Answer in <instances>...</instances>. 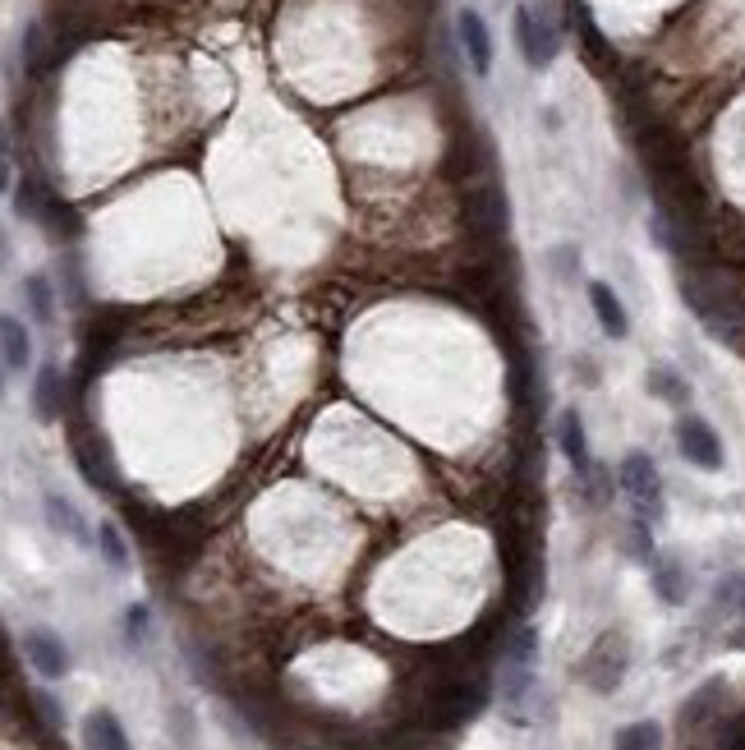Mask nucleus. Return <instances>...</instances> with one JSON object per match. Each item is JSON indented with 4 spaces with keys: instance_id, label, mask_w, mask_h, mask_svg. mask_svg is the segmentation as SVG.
Listing matches in <instances>:
<instances>
[{
    "instance_id": "nucleus-1",
    "label": "nucleus",
    "mask_w": 745,
    "mask_h": 750,
    "mask_svg": "<svg viewBox=\"0 0 745 750\" xmlns=\"http://www.w3.org/2000/svg\"><path fill=\"white\" fill-rule=\"evenodd\" d=\"M616 483L626 488L639 521H658L662 515V475L649 452H626L622 465H616Z\"/></svg>"
},
{
    "instance_id": "nucleus-2",
    "label": "nucleus",
    "mask_w": 745,
    "mask_h": 750,
    "mask_svg": "<svg viewBox=\"0 0 745 750\" xmlns=\"http://www.w3.org/2000/svg\"><path fill=\"white\" fill-rule=\"evenodd\" d=\"M677 452L690 465H700V470H723V437H717V428L700 415L677 420Z\"/></svg>"
},
{
    "instance_id": "nucleus-3",
    "label": "nucleus",
    "mask_w": 745,
    "mask_h": 750,
    "mask_svg": "<svg viewBox=\"0 0 745 750\" xmlns=\"http://www.w3.org/2000/svg\"><path fill=\"white\" fill-rule=\"evenodd\" d=\"M580 672H584V682L594 686L599 695L616 691V686H622V677H626V640L622 635H603L594 650H589Z\"/></svg>"
},
{
    "instance_id": "nucleus-4",
    "label": "nucleus",
    "mask_w": 745,
    "mask_h": 750,
    "mask_svg": "<svg viewBox=\"0 0 745 750\" xmlns=\"http://www.w3.org/2000/svg\"><path fill=\"white\" fill-rule=\"evenodd\" d=\"M23 659H29L46 682H61L65 672H69V650H65V640L51 635V631H42V627L23 635Z\"/></svg>"
},
{
    "instance_id": "nucleus-5",
    "label": "nucleus",
    "mask_w": 745,
    "mask_h": 750,
    "mask_svg": "<svg viewBox=\"0 0 745 750\" xmlns=\"http://www.w3.org/2000/svg\"><path fill=\"white\" fill-rule=\"evenodd\" d=\"M557 447H561V456L576 465V475H580L584 483H594V456H589L584 424H580L576 410H561V420H557Z\"/></svg>"
},
{
    "instance_id": "nucleus-6",
    "label": "nucleus",
    "mask_w": 745,
    "mask_h": 750,
    "mask_svg": "<svg viewBox=\"0 0 745 750\" xmlns=\"http://www.w3.org/2000/svg\"><path fill=\"white\" fill-rule=\"evenodd\" d=\"M460 46H465V61H470L474 74L493 69V37H487V23H483L479 10L460 14Z\"/></svg>"
},
{
    "instance_id": "nucleus-7",
    "label": "nucleus",
    "mask_w": 745,
    "mask_h": 750,
    "mask_svg": "<svg viewBox=\"0 0 745 750\" xmlns=\"http://www.w3.org/2000/svg\"><path fill=\"white\" fill-rule=\"evenodd\" d=\"M589 304H594V318H599V327L612 336V341H622V336L631 331L626 304L616 300V291L607 286V281H594V286H589Z\"/></svg>"
},
{
    "instance_id": "nucleus-8",
    "label": "nucleus",
    "mask_w": 745,
    "mask_h": 750,
    "mask_svg": "<svg viewBox=\"0 0 745 750\" xmlns=\"http://www.w3.org/2000/svg\"><path fill=\"white\" fill-rule=\"evenodd\" d=\"M61 410H65V382H61V369H56V365H46V369L37 373V382H33V415H37L42 424H56Z\"/></svg>"
},
{
    "instance_id": "nucleus-9",
    "label": "nucleus",
    "mask_w": 745,
    "mask_h": 750,
    "mask_svg": "<svg viewBox=\"0 0 745 750\" xmlns=\"http://www.w3.org/2000/svg\"><path fill=\"white\" fill-rule=\"evenodd\" d=\"M84 746L88 750H130V737H124L120 718L111 709H92L84 718Z\"/></svg>"
},
{
    "instance_id": "nucleus-10",
    "label": "nucleus",
    "mask_w": 745,
    "mask_h": 750,
    "mask_svg": "<svg viewBox=\"0 0 745 750\" xmlns=\"http://www.w3.org/2000/svg\"><path fill=\"white\" fill-rule=\"evenodd\" d=\"M0 346H6V369L10 373H23L33 365V336H29V327H23V318L6 314V323H0Z\"/></svg>"
},
{
    "instance_id": "nucleus-11",
    "label": "nucleus",
    "mask_w": 745,
    "mask_h": 750,
    "mask_svg": "<svg viewBox=\"0 0 745 750\" xmlns=\"http://www.w3.org/2000/svg\"><path fill=\"white\" fill-rule=\"evenodd\" d=\"M470 221H474V230H483V236H502L506 230V198L497 189H479L470 198Z\"/></svg>"
},
{
    "instance_id": "nucleus-12",
    "label": "nucleus",
    "mask_w": 745,
    "mask_h": 750,
    "mask_svg": "<svg viewBox=\"0 0 745 750\" xmlns=\"http://www.w3.org/2000/svg\"><path fill=\"white\" fill-rule=\"evenodd\" d=\"M654 589H658L662 604H686L690 580H686V572H681V562H672V557H654Z\"/></svg>"
},
{
    "instance_id": "nucleus-13",
    "label": "nucleus",
    "mask_w": 745,
    "mask_h": 750,
    "mask_svg": "<svg viewBox=\"0 0 745 750\" xmlns=\"http://www.w3.org/2000/svg\"><path fill=\"white\" fill-rule=\"evenodd\" d=\"M46 525H51V530H61V534H65V539H74V543H88V525L79 521V511H74V502H69V498H56V493L46 498Z\"/></svg>"
},
{
    "instance_id": "nucleus-14",
    "label": "nucleus",
    "mask_w": 745,
    "mask_h": 750,
    "mask_svg": "<svg viewBox=\"0 0 745 750\" xmlns=\"http://www.w3.org/2000/svg\"><path fill=\"white\" fill-rule=\"evenodd\" d=\"M723 695H727V682H704L695 695H690V700H686V709H681V722H686V728H695V722H704L717 705H723Z\"/></svg>"
},
{
    "instance_id": "nucleus-15",
    "label": "nucleus",
    "mask_w": 745,
    "mask_h": 750,
    "mask_svg": "<svg viewBox=\"0 0 745 750\" xmlns=\"http://www.w3.org/2000/svg\"><path fill=\"white\" fill-rule=\"evenodd\" d=\"M502 663H506V672H534V663H538V631L521 627L516 635H511Z\"/></svg>"
},
{
    "instance_id": "nucleus-16",
    "label": "nucleus",
    "mask_w": 745,
    "mask_h": 750,
    "mask_svg": "<svg viewBox=\"0 0 745 750\" xmlns=\"http://www.w3.org/2000/svg\"><path fill=\"white\" fill-rule=\"evenodd\" d=\"M649 392H654L658 401H667V405H686V401H690V382H686L677 369L654 365V369H649Z\"/></svg>"
},
{
    "instance_id": "nucleus-17",
    "label": "nucleus",
    "mask_w": 745,
    "mask_h": 750,
    "mask_svg": "<svg viewBox=\"0 0 745 750\" xmlns=\"http://www.w3.org/2000/svg\"><path fill=\"white\" fill-rule=\"evenodd\" d=\"M97 553L107 557L111 572H124V566H130V543H124V534H120L116 521H101V525H97Z\"/></svg>"
},
{
    "instance_id": "nucleus-18",
    "label": "nucleus",
    "mask_w": 745,
    "mask_h": 750,
    "mask_svg": "<svg viewBox=\"0 0 745 750\" xmlns=\"http://www.w3.org/2000/svg\"><path fill=\"white\" fill-rule=\"evenodd\" d=\"M612 750H662V728L658 722H631V728H622L612 737Z\"/></svg>"
},
{
    "instance_id": "nucleus-19",
    "label": "nucleus",
    "mask_w": 745,
    "mask_h": 750,
    "mask_svg": "<svg viewBox=\"0 0 745 750\" xmlns=\"http://www.w3.org/2000/svg\"><path fill=\"white\" fill-rule=\"evenodd\" d=\"M23 300H29V314L37 323H51V314H56V295H51L46 276H29V281H23Z\"/></svg>"
},
{
    "instance_id": "nucleus-20",
    "label": "nucleus",
    "mask_w": 745,
    "mask_h": 750,
    "mask_svg": "<svg viewBox=\"0 0 745 750\" xmlns=\"http://www.w3.org/2000/svg\"><path fill=\"white\" fill-rule=\"evenodd\" d=\"M516 46H521L525 65L538 69V29H534V10H529V6L516 10Z\"/></svg>"
},
{
    "instance_id": "nucleus-21",
    "label": "nucleus",
    "mask_w": 745,
    "mask_h": 750,
    "mask_svg": "<svg viewBox=\"0 0 745 750\" xmlns=\"http://www.w3.org/2000/svg\"><path fill=\"white\" fill-rule=\"evenodd\" d=\"M23 61H29V69H42L46 61H42V29L37 23H29L23 29Z\"/></svg>"
},
{
    "instance_id": "nucleus-22",
    "label": "nucleus",
    "mask_w": 745,
    "mask_h": 750,
    "mask_svg": "<svg viewBox=\"0 0 745 750\" xmlns=\"http://www.w3.org/2000/svg\"><path fill=\"white\" fill-rule=\"evenodd\" d=\"M717 604H745V576H727V580H717V594H713Z\"/></svg>"
},
{
    "instance_id": "nucleus-23",
    "label": "nucleus",
    "mask_w": 745,
    "mask_h": 750,
    "mask_svg": "<svg viewBox=\"0 0 745 750\" xmlns=\"http://www.w3.org/2000/svg\"><path fill=\"white\" fill-rule=\"evenodd\" d=\"M124 635H130L134 644L147 635V608H143V604H134L130 612H124Z\"/></svg>"
},
{
    "instance_id": "nucleus-24",
    "label": "nucleus",
    "mask_w": 745,
    "mask_h": 750,
    "mask_svg": "<svg viewBox=\"0 0 745 750\" xmlns=\"http://www.w3.org/2000/svg\"><path fill=\"white\" fill-rule=\"evenodd\" d=\"M33 705H37V714L46 718V728H61V722H65L61 705H56V700H51V695H46V691H37V695H33Z\"/></svg>"
},
{
    "instance_id": "nucleus-25",
    "label": "nucleus",
    "mask_w": 745,
    "mask_h": 750,
    "mask_svg": "<svg viewBox=\"0 0 745 750\" xmlns=\"http://www.w3.org/2000/svg\"><path fill=\"white\" fill-rule=\"evenodd\" d=\"M741 612H745V604H741Z\"/></svg>"
}]
</instances>
